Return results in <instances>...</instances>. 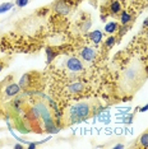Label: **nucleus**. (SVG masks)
Returning <instances> with one entry per match:
<instances>
[{
	"mask_svg": "<svg viewBox=\"0 0 148 149\" xmlns=\"http://www.w3.org/2000/svg\"><path fill=\"white\" fill-rule=\"evenodd\" d=\"M144 80V70L140 61H134L126 68L121 78V88L124 92H134Z\"/></svg>",
	"mask_w": 148,
	"mask_h": 149,
	"instance_id": "f257e3e1",
	"label": "nucleus"
},
{
	"mask_svg": "<svg viewBox=\"0 0 148 149\" xmlns=\"http://www.w3.org/2000/svg\"><path fill=\"white\" fill-rule=\"evenodd\" d=\"M92 110H93V102H89V101L88 102H79V103L73 104L64 113L63 124L65 126H68V125L86 120V118H88L91 116ZM93 113H95V110H93Z\"/></svg>",
	"mask_w": 148,
	"mask_h": 149,
	"instance_id": "f03ea898",
	"label": "nucleus"
},
{
	"mask_svg": "<svg viewBox=\"0 0 148 149\" xmlns=\"http://www.w3.org/2000/svg\"><path fill=\"white\" fill-rule=\"evenodd\" d=\"M66 68L70 72H74V73H78V72H82L83 70V64L79 61L77 57H69L66 60Z\"/></svg>",
	"mask_w": 148,
	"mask_h": 149,
	"instance_id": "7ed1b4c3",
	"label": "nucleus"
},
{
	"mask_svg": "<svg viewBox=\"0 0 148 149\" xmlns=\"http://www.w3.org/2000/svg\"><path fill=\"white\" fill-rule=\"evenodd\" d=\"M54 10L58 12L61 15H66L70 12V5L64 0H59V1H56L54 4Z\"/></svg>",
	"mask_w": 148,
	"mask_h": 149,
	"instance_id": "20e7f679",
	"label": "nucleus"
},
{
	"mask_svg": "<svg viewBox=\"0 0 148 149\" xmlns=\"http://www.w3.org/2000/svg\"><path fill=\"white\" fill-rule=\"evenodd\" d=\"M36 107H37V110H38L40 116L43 118V121H46V120H49V118H51V116H50L49 108H47V106H46V104L43 103V102H38V103L36 104Z\"/></svg>",
	"mask_w": 148,
	"mask_h": 149,
	"instance_id": "39448f33",
	"label": "nucleus"
},
{
	"mask_svg": "<svg viewBox=\"0 0 148 149\" xmlns=\"http://www.w3.org/2000/svg\"><path fill=\"white\" fill-rule=\"evenodd\" d=\"M80 55H82V57L86 60V61H92V60H95V57H96V51L93 49H91V47H86V49L82 50Z\"/></svg>",
	"mask_w": 148,
	"mask_h": 149,
	"instance_id": "423d86ee",
	"label": "nucleus"
},
{
	"mask_svg": "<svg viewBox=\"0 0 148 149\" xmlns=\"http://www.w3.org/2000/svg\"><path fill=\"white\" fill-rule=\"evenodd\" d=\"M19 92H21V86H18V84H9V86L5 88V94L8 97L17 96Z\"/></svg>",
	"mask_w": 148,
	"mask_h": 149,
	"instance_id": "0eeeda50",
	"label": "nucleus"
},
{
	"mask_svg": "<svg viewBox=\"0 0 148 149\" xmlns=\"http://www.w3.org/2000/svg\"><path fill=\"white\" fill-rule=\"evenodd\" d=\"M68 89H69L70 93H79V92H82V91L84 89V86H83L82 83L77 82V83L70 84V86L68 87Z\"/></svg>",
	"mask_w": 148,
	"mask_h": 149,
	"instance_id": "6e6552de",
	"label": "nucleus"
},
{
	"mask_svg": "<svg viewBox=\"0 0 148 149\" xmlns=\"http://www.w3.org/2000/svg\"><path fill=\"white\" fill-rule=\"evenodd\" d=\"M89 38L92 40L95 43H100L101 40H102V33L100 31H95V32H91L89 33Z\"/></svg>",
	"mask_w": 148,
	"mask_h": 149,
	"instance_id": "1a4fd4ad",
	"label": "nucleus"
},
{
	"mask_svg": "<svg viewBox=\"0 0 148 149\" xmlns=\"http://www.w3.org/2000/svg\"><path fill=\"white\" fill-rule=\"evenodd\" d=\"M117 23L116 22H110V23H107L106 24V27H105V31L107 32V33H114L115 31H117Z\"/></svg>",
	"mask_w": 148,
	"mask_h": 149,
	"instance_id": "9d476101",
	"label": "nucleus"
},
{
	"mask_svg": "<svg viewBox=\"0 0 148 149\" xmlns=\"http://www.w3.org/2000/svg\"><path fill=\"white\" fill-rule=\"evenodd\" d=\"M139 144H140V147H143V148H148V131L140 135Z\"/></svg>",
	"mask_w": 148,
	"mask_h": 149,
	"instance_id": "9b49d317",
	"label": "nucleus"
},
{
	"mask_svg": "<svg viewBox=\"0 0 148 149\" xmlns=\"http://www.w3.org/2000/svg\"><path fill=\"white\" fill-rule=\"evenodd\" d=\"M120 21H121L123 24H126V23H129L130 21H132V17H130L129 13L123 12V14H121V18H120Z\"/></svg>",
	"mask_w": 148,
	"mask_h": 149,
	"instance_id": "f8f14e48",
	"label": "nucleus"
},
{
	"mask_svg": "<svg viewBox=\"0 0 148 149\" xmlns=\"http://www.w3.org/2000/svg\"><path fill=\"white\" fill-rule=\"evenodd\" d=\"M110 9H111V12L112 13H119L120 12V9H121V6H120V3L119 1H114V3H111V6H110Z\"/></svg>",
	"mask_w": 148,
	"mask_h": 149,
	"instance_id": "ddd939ff",
	"label": "nucleus"
},
{
	"mask_svg": "<svg viewBox=\"0 0 148 149\" xmlns=\"http://www.w3.org/2000/svg\"><path fill=\"white\" fill-rule=\"evenodd\" d=\"M10 8H13L12 3H4V4H1V5H0V14H1V13L8 12V10H10Z\"/></svg>",
	"mask_w": 148,
	"mask_h": 149,
	"instance_id": "4468645a",
	"label": "nucleus"
},
{
	"mask_svg": "<svg viewBox=\"0 0 148 149\" xmlns=\"http://www.w3.org/2000/svg\"><path fill=\"white\" fill-rule=\"evenodd\" d=\"M46 54H47V63H50V61H52V59L55 57V54H54V51L50 47H47L46 49Z\"/></svg>",
	"mask_w": 148,
	"mask_h": 149,
	"instance_id": "2eb2a0df",
	"label": "nucleus"
},
{
	"mask_svg": "<svg viewBox=\"0 0 148 149\" xmlns=\"http://www.w3.org/2000/svg\"><path fill=\"white\" fill-rule=\"evenodd\" d=\"M105 45H106L107 47H112L114 45H115V37H114V36H111V37H109V38H107V40H106Z\"/></svg>",
	"mask_w": 148,
	"mask_h": 149,
	"instance_id": "dca6fc26",
	"label": "nucleus"
},
{
	"mask_svg": "<svg viewBox=\"0 0 148 149\" xmlns=\"http://www.w3.org/2000/svg\"><path fill=\"white\" fill-rule=\"evenodd\" d=\"M117 29H119V36H120V37H123V36H124V35H125V33L128 32V29H129V27L124 24V26H121V27H120V28H117Z\"/></svg>",
	"mask_w": 148,
	"mask_h": 149,
	"instance_id": "f3484780",
	"label": "nucleus"
},
{
	"mask_svg": "<svg viewBox=\"0 0 148 149\" xmlns=\"http://www.w3.org/2000/svg\"><path fill=\"white\" fill-rule=\"evenodd\" d=\"M15 4L19 6V8H23V6H26L27 4H28V0H17Z\"/></svg>",
	"mask_w": 148,
	"mask_h": 149,
	"instance_id": "a211bd4d",
	"label": "nucleus"
},
{
	"mask_svg": "<svg viewBox=\"0 0 148 149\" xmlns=\"http://www.w3.org/2000/svg\"><path fill=\"white\" fill-rule=\"evenodd\" d=\"M146 111H148V104H146L144 107L140 108V112H146Z\"/></svg>",
	"mask_w": 148,
	"mask_h": 149,
	"instance_id": "6ab92c4d",
	"label": "nucleus"
},
{
	"mask_svg": "<svg viewBox=\"0 0 148 149\" xmlns=\"http://www.w3.org/2000/svg\"><path fill=\"white\" fill-rule=\"evenodd\" d=\"M143 26H144V27H148V18H147V19H146V21H144V22H143Z\"/></svg>",
	"mask_w": 148,
	"mask_h": 149,
	"instance_id": "aec40b11",
	"label": "nucleus"
},
{
	"mask_svg": "<svg viewBox=\"0 0 148 149\" xmlns=\"http://www.w3.org/2000/svg\"><path fill=\"white\" fill-rule=\"evenodd\" d=\"M115 148H124V144H117L115 145Z\"/></svg>",
	"mask_w": 148,
	"mask_h": 149,
	"instance_id": "412c9836",
	"label": "nucleus"
},
{
	"mask_svg": "<svg viewBox=\"0 0 148 149\" xmlns=\"http://www.w3.org/2000/svg\"><path fill=\"white\" fill-rule=\"evenodd\" d=\"M14 148H18V149H22L23 147H22V145H19V144H17V145H14Z\"/></svg>",
	"mask_w": 148,
	"mask_h": 149,
	"instance_id": "4be33fe9",
	"label": "nucleus"
},
{
	"mask_svg": "<svg viewBox=\"0 0 148 149\" xmlns=\"http://www.w3.org/2000/svg\"><path fill=\"white\" fill-rule=\"evenodd\" d=\"M1 69H3V64L0 63V72H1Z\"/></svg>",
	"mask_w": 148,
	"mask_h": 149,
	"instance_id": "5701e85b",
	"label": "nucleus"
}]
</instances>
